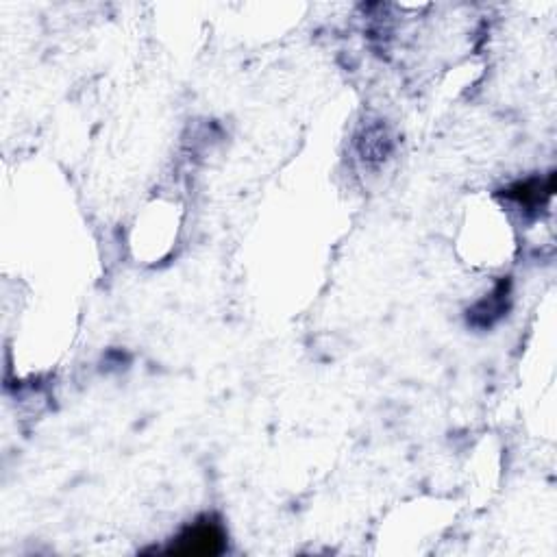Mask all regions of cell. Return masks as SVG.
I'll list each match as a JSON object with an SVG mask.
<instances>
[{"label": "cell", "instance_id": "obj_1", "mask_svg": "<svg viewBox=\"0 0 557 557\" xmlns=\"http://www.w3.org/2000/svg\"><path fill=\"white\" fill-rule=\"evenodd\" d=\"M225 529L212 516L198 518L196 523L185 527L181 534L172 540V547L168 553L175 555H196V557H207V555H218L225 551Z\"/></svg>", "mask_w": 557, "mask_h": 557}, {"label": "cell", "instance_id": "obj_2", "mask_svg": "<svg viewBox=\"0 0 557 557\" xmlns=\"http://www.w3.org/2000/svg\"><path fill=\"white\" fill-rule=\"evenodd\" d=\"M551 194H553V175L547 179V183L531 179L525 183H516L510 190H507V196H510L512 201H516L518 205H525V207H536Z\"/></svg>", "mask_w": 557, "mask_h": 557}]
</instances>
